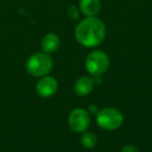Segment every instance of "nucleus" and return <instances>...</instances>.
<instances>
[{
    "instance_id": "9",
    "label": "nucleus",
    "mask_w": 152,
    "mask_h": 152,
    "mask_svg": "<svg viewBox=\"0 0 152 152\" xmlns=\"http://www.w3.org/2000/svg\"><path fill=\"white\" fill-rule=\"evenodd\" d=\"M79 10L86 17H95L101 10L100 0H79Z\"/></svg>"
},
{
    "instance_id": "13",
    "label": "nucleus",
    "mask_w": 152,
    "mask_h": 152,
    "mask_svg": "<svg viewBox=\"0 0 152 152\" xmlns=\"http://www.w3.org/2000/svg\"><path fill=\"white\" fill-rule=\"evenodd\" d=\"M88 112L91 113V114L95 115V114H97V113H98V107L96 105H94V104H93V105H90L89 106V110H88Z\"/></svg>"
},
{
    "instance_id": "5",
    "label": "nucleus",
    "mask_w": 152,
    "mask_h": 152,
    "mask_svg": "<svg viewBox=\"0 0 152 152\" xmlns=\"http://www.w3.org/2000/svg\"><path fill=\"white\" fill-rule=\"evenodd\" d=\"M91 124L90 114L87 110L81 107L74 108L68 117V125L74 132L83 133L88 130Z\"/></svg>"
},
{
    "instance_id": "8",
    "label": "nucleus",
    "mask_w": 152,
    "mask_h": 152,
    "mask_svg": "<svg viewBox=\"0 0 152 152\" xmlns=\"http://www.w3.org/2000/svg\"><path fill=\"white\" fill-rule=\"evenodd\" d=\"M61 46V39L54 32H49L45 34L41 42V48L42 51L45 53H53L57 50Z\"/></svg>"
},
{
    "instance_id": "10",
    "label": "nucleus",
    "mask_w": 152,
    "mask_h": 152,
    "mask_svg": "<svg viewBox=\"0 0 152 152\" xmlns=\"http://www.w3.org/2000/svg\"><path fill=\"white\" fill-rule=\"evenodd\" d=\"M80 144L86 149H93L97 145V137L93 132L85 131L80 137Z\"/></svg>"
},
{
    "instance_id": "2",
    "label": "nucleus",
    "mask_w": 152,
    "mask_h": 152,
    "mask_svg": "<svg viewBox=\"0 0 152 152\" xmlns=\"http://www.w3.org/2000/svg\"><path fill=\"white\" fill-rule=\"evenodd\" d=\"M26 71L34 77H43L48 75L53 68V61L48 53H34L26 61Z\"/></svg>"
},
{
    "instance_id": "3",
    "label": "nucleus",
    "mask_w": 152,
    "mask_h": 152,
    "mask_svg": "<svg viewBox=\"0 0 152 152\" xmlns=\"http://www.w3.org/2000/svg\"><path fill=\"white\" fill-rule=\"evenodd\" d=\"M123 114L115 107L102 108L96 114V122L98 126L103 130H116L120 128V126L123 124Z\"/></svg>"
},
{
    "instance_id": "7",
    "label": "nucleus",
    "mask_w": 152,
    "mask_h": 152,
    "mask_svg": "<svg viewBox=\"0 0 152 152\" xmlns=\"http://www.w3.org/2000/svg\"><path fill=\"white\" fill-rule=\"evenodd\" d=\"M94 79L89 76H81L74 83V92L76 95L85 97L89 95L94 89Z\"/></svg>"
},
{
    "instance_id": "6",
    "label": "nucleus",
    "mask_w": 152,
    "mask_h": 152,
    "mask_svg": "<svg viewBox=\"0 0 152 152\" xmlns=\"http://www.w3.org/2000/svg\"><path fill=\"white\" fill-rule=\"evenodd\" d=\"M58 83L52 76H43L36 86V92L40 97L49 98L53 96L57 91Z\"/></svg>"
},
{
    "instance_id": "12",
    "label": "nucleus",
    "mask_w": 152,
    "mask_h": 152,
    "mask_svg": "<svg viewBox=\"0 0 152 152\" xmlns=\"http://www.w3.org/2000/svg\"><path fill=\"white\" fill-rule=\"evenodd\" d=\"M121 152H137V148L133 145H124L121 149Z\"/></svg>"
},
{
    "instance_id": "11",
    "label": "nucleus",
    "mask_w": 152,
    "mask_h": 152,
    "mask_svg": "<svg viewBox=\"0 0 152 152\" xmlns=\"http://www.w3.org/2000/svg\"><path fill=\"white\" fill-rule=\"evenodd\" d=\"M67 14L72 20H78L79 16H80L78 7H76V5H74V4H71V5H69V7H68Z\"/></svg>"
},
{
    "instance_id": "4",
    "label": "nucleus",
    "mask_w": 152,
    "mask_h": 152,
    "mask_svg": "<svg viewBox=\"0 0 152 152\" xmlns=\"http://www.w3.org/2000/svg\"><path fill=\"white\" fill-rule=\"evenodd\" d=\"M86 68L94 77L101 76L110 68V57L102 50L92 51L86 58Z\"/></svg>"
},
{
    "instance_id": "1",
    "label": "nucleus",
    "mask_w": 152,
    "mask_h": 152,
    "mask_svg": "<svg viewBox=\"0 0 152 152\" xmlns=\"http://www.w3.org/2000/svg\"><path fill=\"white\" fill-rule=\"evenodd\" d=\"M106 28L104 23L96 17H87L75 27V39L83 47L93 48L104 41Z\"/></svg>"
}]
</instances>
